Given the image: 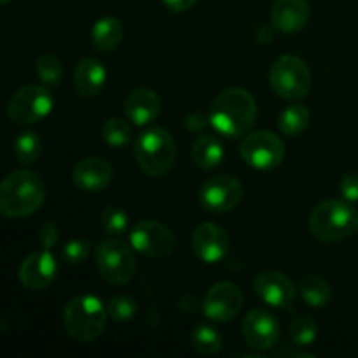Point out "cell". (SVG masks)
<instances>
[{"label": "cell", "instance_id": "3957f363", "mask_svg": "<svg viewBox=\"0 0 358 358\" xmlns=\"http://www.w3.org/2000/svg\"><path fill=\"white\" fill-rule=\"evenodd\" d=\"M108 310L96 296L84 294L70 301L63 311L66 334L79 343H91L100 338L107 325Z\"/></svg>", "mask_w": 358, "mask_h": 358}, {"label": "cell", "instance_id": "52a82bcc", "mask_svg": "<svg viewBox=\"0 0 358 358\" xmlns=\"http://www.w3.org/2000/svg\"><path fill=\"white\" fill-rule=\"evenodd\" d=\"M96 268L110 285H124L136 273L135 248L122 240H105L96 248Z\"/></svg>", "mask_w": 358, "mask_h": 358}, {"label": "cell", "instance_id": "5b68a950", "mask_svg": "<svg viewBox=\"0 0 358 358\" xmlns=\"http://www.w3.org/2000/svg\"><path fill=\"white\" fill-rule=\"evenodd\" d=\"M177 143L164 128H149L135 143V157L138 166L150 177H163L177 161Z\"/></svg>", "mask_w": 358, "mask_h": 358}, {"label": "cell", "instance_id": "1f68e13d", "mask_svg": "<svg viewBox=\"0 0 358 358\" xmlns=\"http://www.w3.org/2000/svg\"><path fill=\"white\" fill-rule=\"evenodd\" d=\"M91 254V243L84 238H76V240H70L69 243H65L63 247L62 255H63V261L66 264H72L77 266L80 262L86 261Z\"/></svg>", "mask_w": 358, "mask_h": 358}, {"label": "cell", "instance_id": "8fae6325", "mask_svg": "<svg viewBox=\"0 0 358 358\" xmlns=\"http://www.w3.org/2000/svg\"><path fill=\"white\" fill-rule=\"evenodd\" d=\"M243 198V185L231 175H217L208 178L199 189L203 208L212 213H226L236 208Z\"/></svg>", "mask_w": 358, "mask_h": 358}, {"label": "cell", "instance_id": "7c38bea8", "mask_svg": "<svg viewBox=\"0 0 358 358\" xmlns=\"http://www.w3.org/2000/svg\"><path fill=\"white\" fill-rule=\"evenodd\" d=\"M243 303L245 299L240 287L231 282H220L206 292L203 311L210 320L227 324L240 315Z\"/></svg>", "mask_w": 358, "mask_h": 358}, {"label": "cell", "instance_id": "4dcf8cb0", "mask_svg": "<svg viewBox=\"0 0 358 358\" xmlns=\"http://www.w3.org/2000/svg\"><path fill=\"white\" fill-rule=\"evenodd\" d=\"M107 310H108V317H110L112 320L128 322L136 315L138 304H136V301L133 299L131 296H124V294H121V296L112 297Z\"/></svg>", "mask_w": 358, "mask_h": 358}, {"label": "cell", "instance_id": "8992f818", "mask_svg": "<svg viewBox=\"0 0 358 358\" xmlns=\"http://www.w3.org/2000/svg\"><path fill=\"white\" fill-rule=\"evenodd\" d=\"M269 83L273 91L283 100H303L311 87L310 66L299 56L285 55L271 66Z\"/></svg>", "mask_w": 358, "mask_h": 358}, {"label": "cell", "instance_id": "6da1fadb", "mask_svg": "<svg viewBox=\"0 0 358 358\" xmlns=\"http://www.w3.org/2000/svg\"><path fill=\"white\" fill-rule=\"evenodd\" d=\"M257 121L255 98L243 87H229L222 91L210 108V124L222 136L241 138Z\"/></svg>", "mask_w": 358, "mask_h": 358}, {"label": "cell", "instance_id": "44dd1931", "mask_svg": "<svg viewBox=\"0 0 358 358\" xmlns=\"http://www.w3.org/2000/svg\"><path fill=\"white\" fill-rule=\"evenodd\" d=\"M91 37H93L94 48L100 49L101 52H112L115 51V49L119 48V44L122 42L124 28H122L121 21H119L117 17L105 16L94 23Z\"/></svg>", "mask_w": 358, "mask_h": 358}, {"label": "cell", "instance_id": "ffe728a7", "mask_svg": "<svg viewBox=\"0 0 358 358\" xmlns=\"http://www.w3.org/2000/svg\"><path fill=\"white\" fill-rule=\"evenodd\" d=\"M107 80V70L98 59L84 58L73 70V84L80 96L93 98L103 90Z\"/></svg>", "mask_w": 358, "mask_h": 358}, {"label": "cell", "instance_id": "d4e9b609", "mask_svg": "<svg viewBox=\"0 0 358 358\" xmlns=\"http://www.w3.org/2000/svg\"><path fill=\"white\" fill-rule=\"evenodd\" d=\"M191 343L194 352H198L199 355L212 357L217 355L222 348V336L217 332V329L201 324L192 331Z\"/></svg>", "mask_w": 358, "mask_h": 358}, {"label": "cell", "instance_id": "d6a6232c", "mask_svg": "<svg viewBox=\"0 0 358 358\" xmlns=\"http://www.w3.org/2000/svg\"><path fill=\"white\" fill-rule=\"evenodd\" d=\"M339 192L345 198V201L357 203L358 201V175L348 173L339 182Z\"/></svg>", "mask_w": 358, "mask_h": 358}, {"label": "cell", "instance_id": "4fadbf2b", "mask_svg": "<svg viewBox=\"0 0 358 358\" xmlns=\"http://www.w3.org/2000/svg\"><path fill=\"white\" fill-rule=\"evenodd\" d=\"M254 290L259 299L266 304L280 310H290L296 299V287L294 282L282 271L266 269L261 271L254 280Z\"/></svg>", "mask_w": 358, "mask_h": 358}, {"label": "cell", "instance_id": "83f0119b", "mask_svg": "<svg viewBox=\"0 0 358 358\" xmlns=\"http://www.w3.org/2000/svg\"><path fill=\"white\" fill-rule=\"evenodd\" d=\"M318 325L313 318L299 317L290 325V339L296 346H310L317 341Z\"/></svg>", "mask_w": 358, "mask_h": 358}, {"label": "cell", "instance_id": "74e56055", "mask_svg": "<svg viewBox=\"0 0 358 358\" xmlns=\"http://www.w3.org/2000/svg\"><path fill=\"white\" fill-rule=\"evenodd\" d=\"M357 231H358V224H357Z\"/></svg>", "mask_w": 358, "mask_h": 358}, {"label": "cell", "instance_id": "d590c367", "mask_svg": "<svg viewBox=\"0 0 358 358\" xmlns=\"http://www.w3.org/2000/svg\"><path fill=\"white\" fill-rule=\"evenodd\" d=\"M164 6L171 9L173 13H185L196 3V0H163Z\"/></svg>", "mask_w": 358, "mask_h": 358}, {"label": "cell", "instance_id": "277c9868", "mask_svg": "<svg viewBox=\"0 0 358 358\" xmlns=\"http://www.w3.org/2000/svg\"><path fill=\"white\" fill-rule=\"evenodd\" d=\"M358 213L348 201L327 199L313 210L310 217V231L317 240L325 243L346 240L357 231Z\"/></svg>", "mask_w": 358, "mask_h": 358}, {"label": "cell", "instance_id": "ac0fdd59", "mask_svg": "<svg viewBox=\"0 0 358 358\" xmlns=\"http://www.w3.org/2000/svg\"><path fill=\"white\" fill-rule=\"evenodd\" d=\"M124 112L128 121H131L136 126H147L161 112V100L157 93L149 87H138L131 91L124 101Z\"/></svg>", "mask_w": 358, "mask_h": 358}, {"label": "cell", "instance_id": "f546056e", "mask_svg": "<svg viewBox=\"0 0 358 358\" xmlns=\"http://www.w3.org/2000/svg\"><path fill=\"white\" fill-rule=\"evenodd\" d=\"M101 227L112 236H121L128 231V213L119 206H107L101 212Z\"/></svg>", "mask_w": 358, "mask_h": 358}, {"label": "cell", "instance_id": "f1b7e54d", "mask_svg": "<svg viewBox=\"0 0 358 358\" xmlns=\"http://www.w3.org/2000/svg\"><path fill=\"white\" fill-rule=\"evenodd\" d=\"M37 76L48 86H58L63 77V65L55 55H42L37 59Z\"/></svg>", "mask_w": 358, "mask_h": 358}, {"label": "cell", "instance_id": "4316f807", "mask_svg": "<svg viewBox=\"0 0 358 358\" xmlns=\"http://www.w3.org/2000/svg\"><path fill=\"white\" fill-rule=\"evenodd\" d=\"M103 140L112 147H124L131 142L133 138V129L128 124V121L121 117H112L108 119L101 129Z\"/></svg>", "mask_w": 358, "mask_h": 358}, {"label": "cell", "instance_id": "7402d4cb", "mask_svg": "<svg viewBox=\"0 0 358 358\" xmlns=\"http://www.w3.org/2000/svg\"><path fill=\"white\" fill-rule=\"evenodd\" d=\"M224 159V145L215 135H199L192 145V161L203 170L217 168Z\"/></svg>", "mask_w": 358, "mask_h": 358}, {"label": "cell", "instance_id": "d6986e66", "mask_svg": "<svg viewBox=\"0 0 358 358\" xmlns=\"http://www.w3.org/2000/svg\"><path fill=\"white\" fill-rule=\"evenodd\" d=\"M273 24L283 34H294L306 27L310 6L306 0H276L271 9Z\"/></svg>", "mask_w": 358, "mask_h": 358}, {"label": "cell", "instance_id": "9c48e42d", "mask_svg": "<svg viewBox=\"0 0 358 358\" xmlns=\"http://www.w3.org/2000/svg\"><path fill=\"white\" fill-rule=\"evenodd\" d=\"M240 154L245 163L257 170H273L283 161L285 145L278 135L262 129L245 136L240 145Z\"/></svg>", "mask_w": 358, "mask_h": 358}, {"label": "cell", "instance_id": "9a60e30c", "mask_svg": "<svg viewBox=\"0 0 358 358\" xmlns=\"http://www.w3.org/2000/svg\"><path fill=\"white\" fill-rule=\"evenodd\" d=\"M231 247L226 229L219 224L203 222L192 233V250L203 262L215 264L222 261Z\"/></svg>", "mask_w": 358, "mask_h": 358}, {"label": "cell", "instance_id": "e575fe53", "mask_svg": "<svg viewBox=\"0 0 358 358\" xmlns=\"http://www.w3.org/2000/svg\"><path fill=\"white\" fill-rule=\"evenodd\" d=\"M38 236H41L42 247H52L58 241V229H56L55 224H45Z\"/></svg>", "mask_w": 358, "mask_h": 358}, {"label": "cell", "instance_id": "7a4b0ae2", "mask_svg": "<svg viewBox=\"0 0 358 358\" xmlns=\"http://www.w3.org/2000/svg\"><path fill=\"white\" fill-rule=\"evenodd\" d=\"M45 199L42 177L30 170H17L0 182V213L20 219L37 212Z\"/></svg>", "mask_w": 358, "mask_h": 358}, {"label": "cell", "instance_id": "ba28073f", "mask_svg": "<svg viewBox=\"0 0 358 358\" xmlns=\"http://www.w3.org/2000/svg\"><path fill=\"white\" fill-rule=\"evenodd\" d=\"M52 96L44 86L27 84L9 100L7 115L17 126H30L48 117L52 110Z\"/></svg>", "mask_w": 358, "mask_h": 358}, {"label": "cell", "instance_id": "2e32d148", "mask_svg": "<svg viewBox=\"0 0 358 358\" xmlns=\"http://www.w3.org/2000/svg\"><path fill=\"white\" fill-rule=\"evenodd\" d=\"M56 273H58V264L55 255L51 254V247H44L21 262L20 280L27 289L42 290L55 282Z\"/></svg>", "mask_w": 358, "mask_h": 358}, {"label": "cell", "instance_id": "603a6c76", "mask_svg": "<svg viewBox=\"0 0 358 358\" xmlns=\"http://www.w3.org/2000/svg\"><path fill=\"white\" fill-rule=\"evenodd\" d=\"M299 290L304 303L310 304L311 308H324L332 299L331 285L318 275L304 276L299 285Z\"/></svg>", "mask_w": 358, "mask_h": 358}, {"label": "cell", "instance_id": "cb8c5ba5", "mask_svg": "<svg viewBox=\"0 0 358 358\" xmlns=\"http://www.w3.org/2000/svg\"><path fill=\"white\" fill-rule=\"evenodd\" d=\"M310 110L304 105H290L280 114L278 129L287 136H297L308 128L310 124Z\"/></svg>", "mask_w": 358, "mask_h": 358}, {"label": "cell", "instance_id": "e0dca14e", "mask_svg": "<svg viewBox=\"0 0 358 358\" xmlns=\"http://www.w3.org/2000/svg\"><path fill=\"white\" fill-rule=\"evenodd\" d=\"M73 182L79 189L87 192H98L107 187L114 177L110 163L103 157H84L73 168Z\"/></svg>", "mask_w": 358, "mask_h": 358}, {"label": "cell", "instance_id": "30bf717a", "mask_svg": "<svg viewBox=\"0 0 358 358\" xmlns=\"http://www.w3.org/2000/svg\"><path fill=\"white\" fill-rule=\"evenodd\" d=\"M129 243L145 257L164 259L173 252L175 236L157 220H142L129 233Z\"/></svg>", "mask_w": 358, "mask_h": 358}, {"label": "cell", "instance_id": "836d02e7", "mask_svg": "<svg viewBox=\"0 0 358 358\" xmlns=\"http://www.w3.org/2000/svg\"><path fill=\"white\" fill-rule=\"evenodd\" d=\"M210 124V114L205 112H192L191 115H187L185 119V126H187L189 131L192 133H203Z\"/></svg>", "mask_w": 358, "mask_h": 358}, {"label": "cell", "instance_id": "484cf974", "mask_svg": "<svg viewBox=\"0 0 358 358\" xmlns=\"http://www.w3.org/2000/svg\"><path fill=\"white\" fill-rule=\"evenodd\" d=\"M42 150V142L37 133L23 131L14 142V154L23 164H31L38 159Z\"/></svg>", "mask_w": 358, "mask_h": 358}, {"label": "cell", "instance_id": "5bb4252c", "mask_svg": "<svg viewBox=\"0 0 358 358\" xmlns=\"http://www.w3.org/2000/svg\"><path fill=\"white\" fill-rule=\"evenodd\" d=\"M243 338L255 352L271 350L280 339V324L269 311L255 308L243 320Z\"/></svg>", "mask_w": 358, "mask_h": 358}, {"label": "cell", "instance_id": "8d00e7d4", "mask_svg": "<svg viewBox=\"0 0 358 358\" xmlns=\"http://www.w3.org/2000/svg\"><path fill=\"white\" fill-rule=\"evenodd\" d=\"M7 2H10V0H0V3H7Z\"/></svg>", "mask_w": 358, "mask_h": 358}]
</instances>
